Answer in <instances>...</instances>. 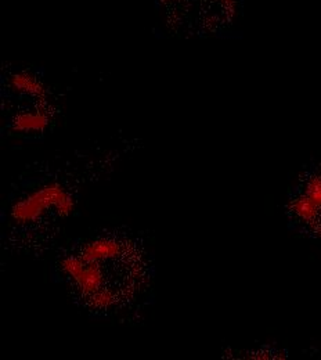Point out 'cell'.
<instances>
[{"label":"cell","mask_w":321,"mask_h":360,"mask_svg":"<svg viewBox=\"0 0 321 360\" xmlns=\"http://www.w3.org/2000/svg\"><path fill=\"white\" fill-rule=\"evenodd\" d=\"M122 244L110 240V238H100L96 240L91 244H86L85 248L82 250L81 258L85 262H104L110 259H115L122 254Z\"/></svg>","instance_id":"obj_4"},{"label":"cell","mask_w":321,"mask_h":360,"mask_svg":"<svg viewBox=\"0 0 321 360\" xmlns=\"http://www.w3.org/2000/svg\"><path fill=\"white\" fill-rule=\"evenodd\" d=\"M166 24L181 35H212L228 28L237 0H158Z\"/></svg>","instance_id":"obj_1"},{"label":"cell","mask_w":321,"mask_h":360,"mask_svg":"<svg viewBox=\"0 0 321 360\" xmlns=\"http://www.w3.org/2000/svg\"><path fill=\"white\" fill-rule=\"evenodd\" d=\"M50 208H54L61 217L70 215L74 210L72 195L57 183L47 184L17 201L11 208V217L18 224H30L38 221Z\"/></svg>","instance_id":"obj_2"},{"label":"cell","mask_w":321,"mask_h":360,"mask_svg":"<svg viewBox=\"0 0 321 360\" xmlns=\"http://www.w3.org/2000/svg\"><path fill=\"white\" fill-rule=\"evenodd\" d=\"M291 214L298 224L321 237V164L303 180L302 187L291 200Z\"/></svg>","instance_id":"obj_3"}]
</instances>
